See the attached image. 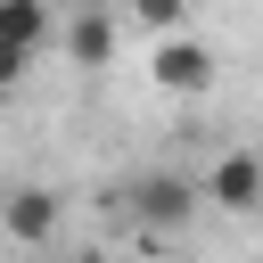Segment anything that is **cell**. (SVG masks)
Segmentation results:
<instances>
[{
  "label": "cell",
  "mask_w": 263,
  "mask_h": 263,
  "mask_svg": "<svg viewBox=\"0 0 263 263\" xmlns=\"http://www.w3.org/2000/svg\"><path fill=\"white\" fill-rule=\"evenodd\" d=\"M66 58H74L82 74L115 66V25H107L99 8H74V16H66Z\"/></svg>",
  "instance_id": "5b68a950"
},
{
  "label": "cell",
  "mask_w": 263,
  "mask_h": 263,
  "mask_svg": "<svg viewBox=\"0 0 263 263\" xmlns=\"http://www.w3.org/2000/svg\"><path fill=\"white\" fill-rule=\"evenodd\" d=\"M140 25H156V33H181V16H189V0H123Z\"/></svg>",
  "instance_id": "52a82bcc"
},
{
  "label": "cell",
  "mask_w": 263,
  "mask_h": 263,
  "mask_svg": "<svg viewBox=\"0 0 263 263\" xmlns=\"http://www.w3.org/2000/svg\"><path fill=\"white\" fill-rule=\"evenodd\" d=\"M0 41H16V49H49V41H58L49 0H0Z\"/></svg>",
  "instance_id": "8992f818"
},
{
  "label": "cell",
  "mask_w": 263,
  "mask_h": 263,
  "mask_svg": "<svg viewBox=\"0 0 263 263\" xmlns=\"http://www.w3.org/2000/svg\"><path fill=\"white\" fill-rule=\"evenodd\" d=\"M58 189H41V181H16V189H0V230L16 238V247H41L49 230H58Z\"/></svg>",
  "instance_id": "277c9868"
},
{
  "label": "cell",
  "mask_w": 263,
  "mask_h": 263,
  "mask_svg": "<svg viewBox=\"0 0 263 263\" xmlns=\"http://www.w3.org/2000/svg\"><path fill=\"white\" fill-rule=\"evenodd\" d=\"M25 66H33V49H16V41H0V90H16V82H25Z\"/></svg>",
  "instance_id": "ba28073f"
},
{
  "label": "cell",
  "mask_w": 263,
  "mask_h": 263,
  "mask_svg": "<svg viewBox=\"0 0 263 263\" xmlns=\"http://www.w3.org/2000/svg\"><path fill=\"white\" fill-rule=\"evenodd\" d=\"M197 189H205V205H222V214H255V205H263V148H222Z\"/></svg>",
  "instance_id": "7a4b0ae2"
},
{
  "label": "cell",
  "mask_w": 263,
  "mask_h": 263,
  "mask_svg": "<svg viewBox=\"0 0 263 263\" xmlns=\"http://www.w3.org/2000/svg\"><path fill=\"white\" fill-rule=\"evenodd\" d=\"M148 74H156V90H173V99H205V90H214V49L189 41V33H164L156 58H148Z\"/></svg>",
  "instance_id": "3957f363"
},
{
  "label": "cell",
  "mask_w": 263,
  "mask_h": 263,
  "mask_svg": "<svg viewBox=\"0 0 263 263\" xmlns=\"http://www.w3.org/2000/svg\"><path fill=\"white\" fill-rule=\"evenodd\" d=\"M197 181H181V173H140L132 189H123V205H132V222H148V230H181L189 214H197Z\"/></svg>",
  "instance_id": "6da1fadb"
}]
</instances>
